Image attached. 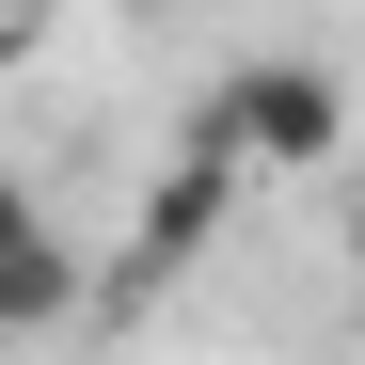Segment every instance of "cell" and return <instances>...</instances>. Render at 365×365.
I'll list each match as a JSON object with an SVG mask.
<instances>
[{"label": "cell", "instance_id": "obj_1", "mask_svg": "<svg viewBox=\"0 0 365 365\" xmlns=\"http://www.w3.org/2000/svg\"><path fill=\"white\" fill-rule=\"evenodd\" d=\"M207 128H222L238 175H318V159L349 143V96H334V64H238V80L207 96Z\"/></svg>", "mask_w": 365, "mask_h": 365}, {"label": "cell", "instance_id": "obj_2", "mask_svg": "<svg viewBox=\"0 0 365 365\" xmlns=\"http://www.w3.org/2000/svg\"><path fill=\"white\" fill-rule=\"evenodd\" d=\"M222 207H238V159H222V128H191V159H175L159 191H143V238H128V286H159V270H191Z\"/></svg>", "mask_w": 365, "mask_h": 365}, {"label": "cell", "instance_id": "obj_3", "mask_svg": "<svg viewBox=\"0 0 365 365\" xmlns=\"http://www.w3.org/2000/svg\"><path fill=\"white\" fill-rule=\"evenodd\" d=\"M48 318H80V255H64V238L0 270V334H48Z\"/></svg>", "mask_w": 365, "mask_h": 365}, {"label": "cell", "instance_id": "obj_4", "mask_svg": "<svg viewBox=\"0 0 365 365\" xmlns=\"http://www.w3.org/2000/svg\"><path fill=\"white\" fill-rule=\"evenodd\" d=\"M16 255H48V207L16 191V175H0V270H16Z\"/></svg>", "mask_w": 365, "mask_h": 365}, {"label": "cell", "instance_id": "obj_5", "mask_svg": "<svg viewBox=\"0 0 365 365\" xmlns=\"http://www.w3.org/2000/svg\"><path fill=\"white\" fill-rule=\"evenodd\" d=\"M349 270H365V191H349Z\"/></svg>", "mask_w": 365, "mask_h": 365}]
</instances>
